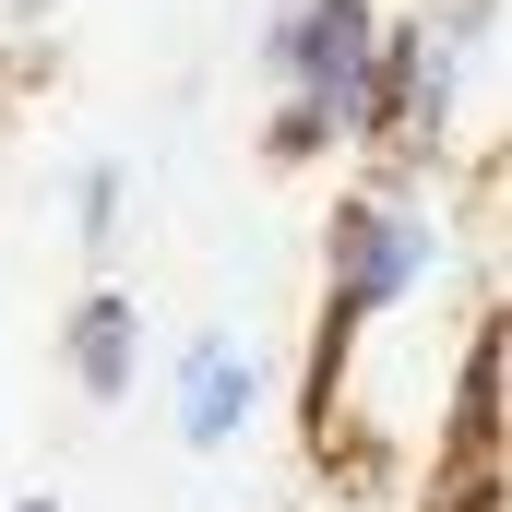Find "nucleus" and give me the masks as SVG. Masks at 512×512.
Returning a JSON list of instances; mask_svg holds the SVG:
<instances>
[{
  "instance_id": "obj_2",
  "label": "nucleus",
  "mask_w": 512,
  "mask_h": 512,
  "mask_svg": "<svg viewBox=\"0 0 512 512\" xmlns=\"http://www.w3.org/2000/svg\"><path fill=\"white\" fill-rule=\"evenodd\" d=\"M262 84H274V167L370 155L382 143V0H286L262 24Z\"/></svg>"
},
{
  "instance_id": "obj_3",
  "label": "nucleus",
  "mask_w": 512,
  "mask_h": 512,
  "mask_svg": "<svg viewBox=\"0 0 512 512\" xmlns=\"http://www.w3.org/2000/svg\"><path fill=\"white\" fill-rule=\"evenodd\" d=\"M501 60V0H417L405 24H382V143L393 167H453L465 143V96Z\"/></svg>"
},
{
  "instance_id": "obj_1",
  "label": "nucleus",
  "mask_w": 512,
  "mask_h": 512,
  "mask_svg": "<svg viewBox=\"0 0 512 512\" xmlns=\"http://www.w3.org/2000/svg\"><path fill=\"white\" fill-rule=\"evenodd\" d=\"M453 239H465L453 227V167H393V155H370L334 191V215H322V358L370 346L393 310H417L441 286Z\"/></svg>"
},
{
  "instance_id": "obj_6",
  "label": "nucleus",
  "mask_w": 512,
  "mask_h": 512,
  "mask_svg": "<svg viewBox=\"0 0 512 512\" xmlns=\"http://www.w3.org/2000/svg\"><path fill=\"white\" fill-rule=\"evenodd\" d=\"M60 227H72L96 262L120 251V227H131V155H84V167L60 179Z\"/></svg>"
},
{
  "instance_id": "obj_4",
  "label": "nucleus",
  "mask_w": 512,
  "mask_h": 512,
  "mask_svg": "<svg viewBox=\"0 0 512 512\" xmlns=\"http://www.w3.org/2000/svg\"><path fill=\"white\" fill-rule=\"evenodd\" d=\"M262 393H274V370H262V346L239 322L179 334V358H167V429H179V453H239Z\"/></svg>"
},
{
  "instance_id": "obj_7",
  "label": "nucleus",
  "mask_w": 512,
  "mask_h": 512,
  "mask_svg": "<svg viewBox=\"0 0 512 512\" xmlns=\"http://www.w3.org/2000/svg\"><path fill=\"white\" fill-rule=\"evenodd\" d=\"M12 512H60V501H48V489H24V501H12Z\"/></svg>"
},
{
  "instance_id": "obj_8",
  "label": "nucleus",
  "mask_w": 512,
  "mask_h": 512,
  "mask_svg": "<svg viewBox=\"0 0 512 512\" xmlns=\"http://www.w3.org/2000/svg\"><path fill=\"white\" fill-rule=\"evenodd\" d=\"M12 12H48V0H12Z\"/></svg>"
},
{
  "instance_id": "obj_5",
  "label": "nucleus",
  "mask_w": 512,
  "mask_h": 512,
  "mask_svg": "<svg viewBox=\"0 0 512 512\" xmlns=\"http://www.w3.org/2000/svg\"><path fill=\"white\" fill-rule=\"evenodd\" d=\"M60 370L84 405H120L143 382V298L131 286H84L72 310H60Z\"/></svg>"
}]
</instances>
